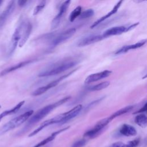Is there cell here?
<instances>
[{
  "mask_svg": "<svg viewBox=\"0 0 147 147\" xmlns=\"http://www.w3.org/2000/svg\"><path fill=\"white\" fill-rule=\"evenodd\" d=\"M36 60V59H30V60H25L23 61H21L18 64H16L10 67H9L7 68H6L5 69H3V71H2L0 72V76H3L7 74H8L10 72H11L13 71H14L19 68H21L23 67H25L34 61H35Z\"/></svg>",
  "mask_w": 147,
  "mask_h": 147,
  "instance_id": "9a60e30c",
  "label": "cell"
},
{
  "mask_svg": "<svg viewBox=\"0 0 147 147\" xmlns=\"http://www.w3.org/2000/svg\"><path fill=\"white\" fill-rule=\"evenodd\" d=\"M111 74H112L111 71L104 70L101 72L90 74L88 76H87V78L85 79L84 83L86 84H88L90 83L97 82L98 80H102L106 78H107Z\"/></svg>",
  "mask_w": 147,
  "mask_h": 147,
  "instance_id": "8fae6325",
  "label": "cell"
},
{
  "mask_svg": "<svg viewBox=\"0 0 147 147\" xmlns=\"http://www.w3.org/2000/svg\"><path fill=\"white\" fill-rule=\"evenodd\" d=\"M69 126H67V127H66L61 129L60 130H57V131H56L53 132V133H52V134H51V136H48L47 138H45L44 140H42L41 142H40L39 143H38L37 144H36L34 147H41V146H42L46 145L47 144H48V143L50 142L51 141H53V140L55 138V137H56L59 134H60V133H61V132H63V131H64L67 130L68 129H69Z\"/></svg>",
  "mask_w": 147,
  "mask_h": 147,
  "instance_id": "ac0fdd59",
  "label": "cell"
},
{
  "mask_svg": "<svg viewBox=\"0 0 147 147\" xmlns=\"http://www.w3.org/2000/svg\"><path fill=\"white\" fill-rule=\"evenodd\" d=\"M33 113L34 111L32 110L27 111L4 124L0 128V136L4 134L6 132L13 130L22 125L33 115Z\"/></svg>",
  "mask_w": 147,
  "mask_h": 147,
  "instance_id": "3957f363",
  "label": "cell"
},
{
  "mask_svg": "<svg viewBox=\"0 0 147 147\" xmlns=\"http://www.w3.org/2000/svg\"><path fill=\"white\" fill-rule=\"evenodd\" d=\"M70 3H71L70 1H65L61 5L59 8L58 13L53 18V19L51 22V29L52 30L55 29L59 26L64 15L65 14L68 7L69 6Z\"/></svg>",
  "mask_w": 147,
  "mask_h": 147,
  "instance_id": "9c48e42d",
  "label": "cell"
},
{
  "mask_svg": "<svg viewBox=\"0 0 147 147\" xmlns=\"http://www.w3.org/2000/svg\"><path fill=\"white\" fill-rule=\"evenodd\" d=\"M82 8L80 6H78L76 8H75V9H74V10H72L70 14L69 18L70 22H74L78 17L80 16L82 13Z\"/></svg>",
  "mask_w": 147,
  "mask_h": 147,
  "instance_id": "603a6c76",
  "label": "cell"
},
{
  "mask_svg": "<svg viewBox=\"0 0 147 147\" xmlns=\"http://www.w3.org/2000/svg\"><path fill=\"white\" fill-rule=\"evenodd\" d=\"M1 106L0 105V109H1Z\"/></svg>",
  "mask_w": 147,
  "mask_h": 147,
  "instance_id": "1f68e13d",
  "label": "cell"
},
{
  "mask_svg": "<svg viewBox=\"0 0 147 147\" xmlns=\"http://www.w3.org/2000/svg\"><path fill=\"white\" fill-rule=\"evenodd\" d=\"M140 142V139L136 138L133 141H129L126 144H122L121 147H137Z\"/></svg>",
  "mask_w": 147,
  "mask_h": 147,
  "instance_id": "484cf974",
  "label": "cell"
},
{
  "mask_svg": "<svg viewBox=\"0 0 147 147\" xmlns=\"http://www.w3.org/2000/svg\"><path fill=\"white\" fill-rule=\"evenodd\" d=\"M134 108V106L133 105H129V106H127L125 107H123L118 110H117V111H115V113H114L113 114H112L109 117L111 119V120L112 121L113 119L117 118V117L121 116L123 114H126L127 113L130 111L132 109H133Z\"/></svg>",
  "mask_w": 147,
  "mask_h": 147,
  "instance_id": "ffe728a7",
  "label": "cell"
},
{
  "mask_svg": "<svg viewBox=\"0 0 147 147\" xmlns=\"http://www.w3.org/2000/svg\"><path fill=\"white\" fill-rule=\"evenodd\" d=\"M111 121V120L109 117L100 120L92 129L87 131L84 133V136L89 138H93L96 137Z\"/></svg>",
  "mask_w": 147,
  "mask_h": 147,
  "instance_id": "ba28073f",
  "label": "cell"
},
{
  "mask_svg": "<svg viewBox=\"0 0 147 147\" xmlns=\"http://www.w3.org/2000/svg\"><path fill=\"white\" fill-rule=\"evenodd\" d=\"M24 103H25V100H22L20 102H19L17 105H16L12 109H9V110H6L3 111L2 113H1L0 114V122L4 117H5L7 115L16 113L21 109V107L24 105Z\"/></svg>",
  "mask_w": 147,
  "mask_h": 147,
  "instance_id": "d6986e66",
  "label": "cell"
},
{
  "mask_svg": "<svg viewBox=\"0 0 147 147\" xmlns=\"http://www.w3.org/2000/svg\"><path fill=\"white\" fill-rule=\"evenodd\" d=\"M16 7V2L14 1H10L3 11L0 14V29L5 24V22L13 13Z\"/></svg>",
  "mask_w": 147,
  "mask_h": 147,
  "instance_id": "4fadbf2b",
  "label": "cell"
},
{
  "mask_svg": "<svg viewBox=\"0 0 147 147\" xmlns=\"http://www.w3.org/2000/svg\"><path fill=\"white\" fill-rule=\"evenodd\" d=\"M139 22H136L128 26H113L111 28H109L105 30L102 35L105 38L112 36H116V35H119L123 33L127 32L128 31H130L134 28H135L137 25H138Z\"/></svg>",
  "mask_w": 147,
  "mask_h": 147,
  "instance_id": "8992f818",
  "label": "cell"
},
{
  "mask_svg": "<svg viewBox=\"0 0 147 147\" xmlns=\"http://www.w3.org/2000/svg\"><path fill=\"white\" fill-rule=\"evenodd\" d=\"M17 2H18V5L19 6L24 7L26 5L28 1H18Z\"/></svg>",
  "mask_w": 147,
  "mask_h": 147,
  "instance_id": "f546056e",
  "label": "cell"
},
{
  "mask_svg": "<svg viewBox=\"0 0 147 147\" xmlns=\"http://www.w3.org/2000/svg\"><path fill=\"white\" fill-rule=\"evenodd\" d=\"M146 107H147V104H146V103H145L142 108H141L137 111L134 112L133 114H137V113H142L144 112H145L146 111Z\"/></svg>",
  "mask_w": 147,
  "mask_h": 147,
  "instance_id": "83f0119b",
  "label": "cell"
},
{
  "mask_svg": "<svg viewBox=\"0 0 147 147\" xmlns=\"http://www.w3.org/2000/svg\"><path fill=\"white\" fill-rule=\"evenodd\" d=\"M94 14V10L92 9H88L82 12L79 17L80 19H85V18H88L92 17Z\"/></svg>",
  "mask_w": 147,
  "mask_h": 147,
  "instance_id": "cb8c5ba5",
  "label": "cell"
},
{
  "mask_svg": "<svg viewBox=\"0 0 147 147\" xmlns=\"http://www.w3.org/2000/svg\"><path fill=\"white\" fill-rule=\"evenodd\" d=\"M3 3V1H0V6L1 5V4Z\"/></svg>",
  "mask_w": 147,
  "mask_h": 147,
  "instance_id": "4dcf8cb0",
  "label": "cell"
},
{
  "mask_svg": "<svg viewBox=\"0 0 147 147\" xmlns=\"http://www.w3.org/2000/svg\"><path fill=\"white\" fill-rule=\"evenodd\" d=\"M25 20H21L19 22L18 26L16 28L11 40L9 44V51H8V56H11L13 53L14 52L17 45L19 43V41L21 38V32L22 30V28L24 26V23Z\"/></svg>",
  "mask_w": 147,
  "mask_h": 147,
  "instance_id": "5b68a950",
  "label": "cell"
},
{
  "mask_svg": "<svg viewBox=\"0 0 147 147\" xmlns=\"http://www.w3.org/2000/svg\"><path fill=\"white\" fill-rule=\"evenodd\" d=\"M105 37L102 34H92L86 36L83 38H82L77 44V45L79 47H85L87 45H89L91 44H94L95 42H98L99 41L104 39Z\"/></svg>",
  "mask_w": 147,
  "mask_h": 147,
  "instance_id": "7c38bea8",
  "label": "cell"
},
{
  "mask_svg": "<svg viewBox=\"0 0 147 147\" xmlns=\"http://www.w3.org/2000/svg\"><path fill=\"white\" fill-rule=\"evenodd\" d=\"M32 30V25L30 22L29 21H24V26L22 28V32H21V36L20 40L18 43V45L20 47H22L25 44L27 40H28Z\"/></svg>",
  "mask_w": 147,
  "mask_h": 147,
  "instance_id": "30bf717a",
  "label": "cell"
},
{
  "mask_svg": "<svg viewBox=\"0 0 147 147\" xmlns=\"http://www.w3.org/2000/svg\"><path fill=\"white\" fill-rule=\"evenodd\" d=\"M46 5V1H41L40 2V3L37 5L35 8L34 9V11H33V15L36 16L37 15L38 13H40L42 10L44 8V7Z\"/></svg>",
  "mask_w": 147,
  "mask_h": 147,
  "instance_id": "d4e9b609",
  "label": "cell"
},
{
  "mask_svg": "<svg viewBox=\"0 0 147 147\" xmlns=\"http://www.w3.org/2000/svg\"><path fill=\"white\" fill-rule=\"evenodd\" d=\"M70 98V96H65L59 100L56 101L55 103L48 105L42 108L39 109L34 115H32V117L29 119L28 123H27V127H29L30 126H32L40 121H41L42 119H43L44 117H45L48 114H49L53 109H56V107L60 106V105H63V103L67 102Z\"/></svg>",
  "mask_w": 147,
  "mask_h": 147,
  "instance_id": "6da1fadb",
  "label": "cell"
},
{
  "mask_svg": "<svg viewBox=\"0 0 147 147\" xmlns=\"http://www.w3.org/2000/svg\"><path fill=\"white\" fill-rule=\"evenodd\" d=\"M146 44V40L140 41L138 42H136L134 44H130V45H123L121 48H120L119 49H118L115 52V55H120L124 53H126L128 52L130 50L132 49H136L142 47Z\"/></svg>",
  "mask_w": 147,
  "mask_h": 147,
  "instance_id": "2e32d148",
  "label": "cell"
},
{
  "mask_svg": "<svg viewBox=\"0 0 147 147\" xmlns=\"http://www.w3.org/2000/svg\"><path fill=\"white\" fill-rule=\"evenodd\" d=\"M86 143V141L84 139H81L79 140H78L75 143L73 144L72 145V147H83L85 145Z\"/></svg>",
  "mask_w": 147,
  "mask_h": 147,
  "instance_id": "4316f807",
  "label": "cell"
},
{
  "mask_svg": "<svg viewBox=\"0 0 147 147\" xmlns=\"http://www.w3.org/2000/svg\"><path fill=\"white\" fill-rule=\"evenodd\" d=\"M122 2H123V1H118V2L117 3V4L115 5V6L113 7V8L111 9V10L110 11L108 12L106 15L103 16V17H100V18H99L98 20H96L95 22H94L92 24V25H91L90 28H91V29H92V28H94L95 27L99 25L100 24H101L103 21H104L105 20H106L108 18H109L110 17H111L112 15L115 14V13L117 12L118 9L120 7V6H121V5H122Z\"/></svg>",
  "mask_w": 147,
  "mask_h": 147,
  "instance_id": "5bb4252c",
  "label": "cell"
},
{
  "mask_svg": "<svg viewBox=\"0 0 147 147\" xmlns=\"http://www.w3.org/2000/svg\"><path fill=\"white\" fill-rule=\"evenodd\" d=\"M110 83L109 81L103 82L102 83H99L97 84L90 86L88 87V90L92 91H100L103 89H105L107 88L109 85Z\"/></svg>",
  "mask_w": 147,
  "mask_h": 147,
  "instance_id": "7402d4cb",
  "label": "cell"
},
{
  "mask_svg": "<svg viewBox=\"0 0 147 147\" xmlns=\"http://www.w3.org/2000/svg\"><path fill=\"white\" fill-rule=\"evenodd\" d=\"M135 123L139 126L145 128L147 126V117L144 114H138L134 118Z\"/></svg>",
  "mask_w": 147,
  "mask_h": 147,
  "instance_id": "44dd1931",
  "label": "cell"
},
{
  "mask_svg": "<svg viewBox=\"0 0 147 147\" xmlns=\"http://www.w3.org/2000/svg\"><path fill=\"white\" fill-rule=\"evenodd\" d=\"M76 28H71L53 36L51 42V47H55L71 38L75 33Z\"/></svg>",
  "mask_w": 147,
  "mask_h": 147,
  "instance_id": "52a82bcc",
  "label": "cell"
},
{
  "mask_svg": "<svg viewBox=\"0 0 147 147\" xmlns=\"http://www.w3.org/2000/svg\"><path fill=\"white\" fill-rule=\"evenodd\" d=\"M77 61L75 60L69 59L60 62L59 64H55L52 68L48 69L46 71H44L40 72L38 75V77H48L51 76L56 75L63 72L64 71L68 70L74 67L77 64Z\"/></svg>",
  "mask_w": 147,
  "mask_h": 147,
  "instance_id": "7a4b0ae2",
  "label": "cell"
},
{
  "mask_svg": "<svg viewBox=\"0 0 147 147\" xmlns=\"http://www.w3.org/2000/svg\"><path fill=\"white\" fill-rule=\"evenodd\" d=\"M119 133L123 136L126 137H131L135 136L137 134V130L133 126L124 123L121 126L119 129Z\"/></svg>",
  "mask_w": 147,
  "mask_h": 147,
  "instance_id": "e0dca14e",
  "label": "cell"
},
{
  "mask_svg": "<svg viewBox=\"0 0 147 147\" xmlns=\"http://www.w3.org/2000/svg\"><path fill=\"white\" fill-rule=\"evenodd\" d=\"M122 144L123 143L122 142H116L115 143H113L109 147H121L122 145Z\"/></svg>",
  "mask_w": 147,
  "mask_h": 147,
  "instance_id": "f1b7e54d",
  "label": "cell"
},
{
  "mask_svg": "<svg viewBox=\"0 0 147 147\" xmlns=\"http://www.w3.org/2000/svg\"><path fill=\"white\" fill-rule=\"evenodd\" d=\"M76 70H77V68H75L74 70L69 72V73L64 74V75L60 76V78L49 82L47 85H45L44 86H42V87H40L38 88L37 89H36V90H34V91L32 92V95H33V96H38V95H40L41 94H43L44 93H45V92L48 91L49 89L56 86L61 80L67 78V77L70 76L71 74H74L75 72V71H76Z\"/></svg>",
  "mask_w": 147,
  "mask_h": 147,
  "instance_id": "277c9868",
  "label": "cell"
}]
</instances>
